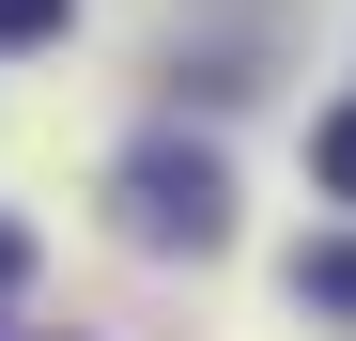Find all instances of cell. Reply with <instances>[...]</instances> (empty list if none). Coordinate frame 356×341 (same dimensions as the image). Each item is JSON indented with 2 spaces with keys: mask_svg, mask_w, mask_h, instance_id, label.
I'll use <instances>...</instances> for the list:
<instances>
[{
  "mask_svg": "<svg viewBox=\"0 0 356 341\" xmlns=\"http://www.w3.org/2000/svg\"><path fill=\"white\" fill-rule=\"evenodd\" d=\"M63 16H78V0H0V47H47Z\"/></svg>",
  "mask_w": 356,
  "mask_h": 341,
  "instance_id": "277c9868",
  "label": "cell"
},
{
  "mask_svg": "<svg viewBox=\"0 0 356 341\" xmlns=\"http://www.w3.org/2000/svg\"><path fill=\"white\" fill-rule=\"evenodd\" d=\"M124 233H140V248H217V233H232V187H217V155L155 140V155L124 170Z\"/></svg>",
  "mask_w": 356,
  "mask_h": 341,
  "instance_id": "6da1fadb",
  "label": "cell"
},
{
  "mask_svg": "<svg viewBox=\"0 0 356 341\" xmlns=\"http://www.w3.org/2000/svg\"><path fill=\"white\" fill-rule=\"evenodd\" d=\"M294 295H310V310H341V326H356V233H310V248H294Z\"/></svg>",
  "mask_w": 356,
  "mask_h": 341,
  "instance_id": "7a4b0ae2",
  "label": "cell"
},
{
  "mask_svg": "<svg viewBox=\"0 0 356 341\" xmlns=\"http://www.w3.org/2000/svg\"><path fill=\"white\" fill-rule=\"evenodd\" d=\"M310 170H325L341 202H356V109H325V125H310Z\"/></svg>",
  "mask_w": 356,
  "mask_h": 341,
  "instance_id": "3957f363",
  "label": "cell"
}]
</instances>
